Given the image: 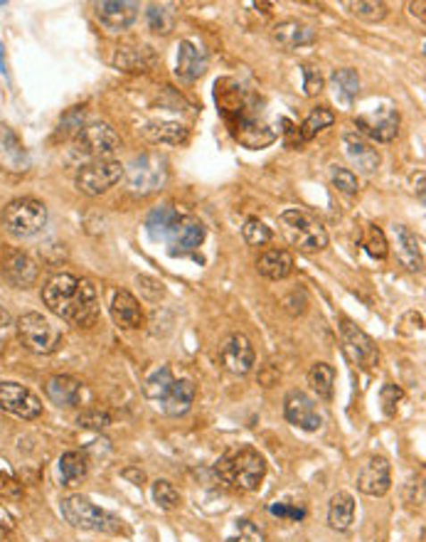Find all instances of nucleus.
Returning a JSON list of instances; mask_svg holds the SVG:
<instances>
[{
  "label": "nucleus",
  "mask_w": 426,
  "mask_h": 542,
  "mask_svg": "<svg viewBox=\"0 0 426 542\" xmlns=\"http://www.w3.org/2000/svg\"><path fill=\"white\" fill-rule=\"evenodd\" d=\"M227 542H266V535L256 522L249 518H239L234 522V532L227 538Z\"/></svg>",
  "instance_id": "obj_41"
},
{
  "label": "nucleus",
  "mask_w": 426,
  "mask_h": 542,
  "mask_svg": "<svg viewBox=\"0 0 426 542\" xmlns=\"http://www.w3.org/2000/svg\"><path fill=\"white\" fill-rule=\"evenodd\" d=\"M42 301L54 316L71 326H92L99 316V294L89 279L74 274H52L42 287Z\"/></svg>",
  "instance_id": "obj_1"
},
{
  "label": "nucleus",
  "mask_w": 426,
  "mask_h": 542,
  "mask_svg": "<svg viewBox=\"0 0 426 542\" xmlns=\"http://www.w3.org/2000/svg\"><path fill=\"white\" fill-rule=\"evenodd\" d=\"M138 11H141V5L133 3V0H104V3H96V18L106 30L112 32L129 30L138 18Z\"/></svg>",
  "instance_id": "obj_19"
},
{
  "label": "nucleus",
  "mask_w": 426,
  "mask_h": 542,
  "mask_svg": "<svg viewBox=\"0 0 426 542\" xmlns=\"http://www.w3.org/2000/svg\"><path fill=\"white\" fill-rule=\"evenodd\" d=\"M0 165L11 173H25L30 168V155L18 133L8 126H0Z\"/></svg>",
  "instance_id": "obj_22"
},
{
  "label": "nucleus",
  "mask_w": 426,
  "mask_h": 542,
  "mask_svg": "<svg viewBox=\"0 0 426 542\" xmlns=\"http://www.w3.org/2000/svg\"><path fill=\"white\" fill-rule=\"evenodd\" d=\"M242 237L246 245L262 246L266 245V242H271L274 232H271V227H266V222H262L259 217H249L242 227Z\"/></svg>",
  "instance_id": "obj_40"
},
{
  "label": "nucleus",
  "mask_w": 426,
  "mask_h": 542,
  "mask_svg": "<svg viewBox=\"0 0 426 542\" xmlns=\"http://www.w3.org/2000/svg\"><path fill=\"white\" fill-rule=\"evenodd\" d=\"M304 92L305 96H315L323 92V74L311 64H304Z\"/></svg>",
  "instance_id": "obj_48"
},
{
  "label": "nucleus",
  "mask_w": 426,
  "mask_h": 542,
  "mask_svg": "<svg viewBox=\"0 0 426 542\" xmlns=\"http://www.w3.org/2000/svg\"><path fill=\"white\" fill-rule=\"evenodd\" d=\"M279 225H281V232L288 239V245L304 254H315L328 246V232H325L323 222L305 210H284L279 215Z\"/></svg>",
  "instance_id": "obj_5"
},
{
  "label": "nucleus",
  "mask_w": 426,
  "mask_h": 542,
  "mask_svg": "<svg viewBox=\"0 0 426 542\" xmlns=\"http://www.w3.org/2000/svg\"><path fill=\"white\" fill-rule=\"evenodd\" d=\"M363 246L367 249V254L375 256V259H385V256L389 254V245H387L385 232H382L377 225H367Z\"/></svg>",
  "instance_id": "obj_42"
},
{
  "label": "nucleus",
  "mask_w": 426,
  "mask_h": 542,
  "mask_svg": "<svg viewBox=\"0 0 426 542\" xmlns=\"http://www.w3.org/2000/svg\"><path fill=\"white\" fill-rule=\"evenodd\" d=\"M0 410L30 421L42 414V402L30 388L21 382H0Z\"/></svg>",
  "instance_id": "obj_13"
},
{
  "label": "nucleus",
  "mask_w": 426,
  "mask_h": 542,
  "mask_svg": "<svg viewBox=\"0 0 426 542\" xmlns=\"http://www.w3.org/2000/svg\"><path fill=\"white\" fill-rule=\"evenodd\" d=\"M60 511L62 518L70 522L71 528H79V530L104 532V535H119L123 530L121 518H116L109 511H102L99 505H94L84 496H67V498H62Z\"/></svg>",
  "instance_id": "obj_6"
},
{
  "label": "nucleus",
  "mask_w": 426,
  "mask_h": 542,
  "mask_svg": "<svg viewBox=\"0 0 426 542\" xmlns=\"http://www.w3.org/2000/svg\"><path fill=\"white\" fill-rule=\"evenodd\" d=\"M143 395L151 399L153 404L168 414V417H183L190 412L197 395V385L190 378H175L171 365L153 370L151 375L146 378L143 385Z\"/></svg>",
  "instance_id": "obj_3"
},
{
  "label": "nucleus",
  "mask_w": 426,
  "mask_h": 542,
  "mask_svg": "<svg viewBox=\"0 0 426 542\" xmlns=\"http://www.w3.org/2000/svg\"><path fill=\"white\" fill-rule=\"evenodd\" d=\"M119 146H121L119 133L113 131L112 123L106 121L84 123V129L74 136V151L79 155H87V158H94V161H104Z\"/></svg>",
  "instance_id": "obj_12"
},
{
  "label": "nucleus",
  "mask_w": 426,
  "mask_h": 542,
  "mask_svg": "<svg viewBox=\"0 0 426 542\" xmlns=\"http://www.w3.org/2000/svg\"><path fill=\"white\" fill-rule=\"evenodd\" d=\"M330 87H333L335 99H340L343 104H353V99L360 94V74L350 67L335 70L330 74Z\"/></svg>",
  "instance_id": "obj_35"
},
{
  "label": "nucleus",
  "mask_w": 426,
  "mask_h": 542,
  "mask_svg": "<svg viewBox=\"0 0 426 542\" xmlns=\"http://www.w3.org/2000/svg\"><path fill=\"white\" fill-rule=\"evenodd\" d=\"M392 486V466L385 456H370V459L363 463V469L357 473V488L365 493V496H372V498H380L385 496Z\"/></svg>",
  "instance_id": "obj_17"
},
{
  "label": "nucleus",
  "mask_w": 426,
  "mask_h": 542,
  "mask_svg": "<svg viewBox=\"0 0 426 542\" xmlns=\"http://www.w3.org/2000/svg\"><path fill=\"white\" fill-rule=\"evenodd\" d=\"M380 399H382V412L387 417H395L397 410H399V402L405 399V389L395 385V382H385V388L380 392Z\"/></svg>",
  "instance_id": "obj_44"
},
{
  "label": "nucleus",
  "mask_w": 426,
  "mask_h": 542,
  "mask_svg": "<svg viewBox=\"0 0 426 542\" xmlns=\"http://www.w3.org/2000/svg\"><path fill=\"white\" fill-rule=\"evenodd\" d=\"M214 473L239 491H256L266 479V461L252 446H242L237 451H227L222 459L214 463Z\"/></svg>",
  "instance_id": "obj_4"
},
{
  "label": "nucleus",
  "mask_w": 426,
  "mask_h": 542,
  "mask_svg": "<svg viewBox=\"0 0 426 542\" xmlns=\"http://www.w3.org/2000/svg\"><path fill=\"white\" fill-rule=\"evenodd\" d=\"M3 229L15 239H28L42 232V227L47 225V207L35 197H18L3 207L0 215Z\"/></svg>",
  "instance_id": "obj_7"
},
{
  "label": "nucleus",
  "mask_w": 426,
  "mask_h": 542,
  "mask_svg": "<svg viewBox=\"0 0 426 542\" xmlns=\"http://www.w3.org/2000/svg\"><path fill=\"white\" fill-rule=\"evenodd\" d=\"M424 171H419V173L412 178V185H414V193L416 197H419V203H424Z\"/></svg>",
  "instance_id": "obj_49"
},
{
  "label": "nucleus",
  "mask_w": 426,
  "mask_h": 542,
  "mask_svg": "<svg viewBox=\"0 0 426 542\" xmlns=\"http://www.w3.org/2000/svg\"><path fill=\"white\" fill-rule=\"evenodd\" d=\"M84 129V109H71V112H67L64 116H62L60 121V136L62 138H70V136H77V133Z\"/></svg>",
  "instance_id": "obj_46"
},
{
  "label": "nucleus",
  "mask_w": 426,
  "mask_h": 542,
  "mask_svg": "<svg viewBox=\"0 0 426 542\" xmlns=\"http://www.w3.org/2000/svg\"><path fill=\"white\" fill-rule=\"evenodd\" d=\"M77 424L81 429H106L112 424V414L104 410H87L77 417Z\"/></svg>",
  "instance_id": "obj_45"
},
{
  "label": "nucleus",
  "mask_w": 426,
  "mask_h": 542,
  "mask_svg": "<svg viewBox=\"0 0 426 542\" xmlns=\"http://www.w3.org/2000/svg\"><path fill=\"white\" fill-rule=\"evenodd\" d=\"M343 146H346V154L347 158H350V163L355 165L360 173H375L380 163H382L380 151L367 141L365 136H360V133H346V136H343Z\"/></svg>",
  "instance_id": "obj_21"
},
{
  "label": "nucleus",
  "mask_w": 426,
  "mask_h": 542,
  "mask_svg": "<svg viewBox=\"0 0 426 542\" xmlns=\"http://www.w3.org/2000/svg\"><path fill=\"white\" fill-rule=\"evenodd\" d=\"M45 395H47L52 404L70 410V407L81 404L84 388H81L79 379L71 378V375H52V378L45 382Z\"/></svg>",
  "instance_id": "obj_25"
},
{
  "label": "nucleus",
  "mask_w": 426,
  "mask_h": 542,
  "mask_svg": "<svg viewBox=\"0 0 426 542\" xmlns=\"http://www.w3.org/2000/svg\"><path fill=\"white\" fill-rule=\"evenodd\" d=\"M143 136H146L151 144L178 146L188 141V129L178 121H151L143 129Z\"/></svg>",
  "instance_id": "obj_32"
},
{
  "label": "nucleus",
  "mask_w": 426,
  "mask_h": 542,
  "mask_svg": "<svg viewBox=\"0 0 426 542\" xmlns=\"http://www.w3.org/2000/svg\"><path fill=\"white\" fill-rule=\"evenodd\" d=\"M207 64H210V57H207V50L203 45H197L195 40H183L178 45V70H175V74L183 82L200 79L207 72Z\"/></svg>",
  "instance_id": "obj_20"
},
{
  "label": "nucleus",
  "mask_w": 426,
  "mask_h": 542,
  "mask_svg": "<svg viewBox=\"0 0 426 542\" xmlns=\"http://www.w3.org/2000/svg\"><path fill=\"white\" fill-rule=\"evenodd\" d=\"M395 237H397V256H399V262H402L409 271L422 274V271H424V252H422L419 237L405 225L395 227Z\"/></svg>",
  "instance_id": "obj_27"
},
{
  "label": "nucleus",
  "mask_w": 426,
  "mask_h": 542,
  "mask_svg": "<svg viewBox=\"0 0 426 542\" xmlns=\"http://www.w3.org/2000/svg\"><path fill=\"white\" fill-rule=\"evenodd\" d=\"M126 188L133 195H153L168 180V161L161 154H141L131 163L123 165Z\"/></svg>",
  "instance_id": "obj_8"
},
{
  "label": "nucleus",
  "mask_w": 426,
  "mask_h": 542,
  "mask_svg": "<svg viewBox=\"0 0 426 542\" xmlns=\"http://www.w3.org/2000/svg\"><path fill=\"white\" fill-rule=\"evenodd\" d=\"M153 501H155V505H158L161 511L171 513L175 511V508H180L183 498H180V491L175 488V483L158 479V481L153 483Z\"/></svg>",
  "instance_id": "obj_39"
},
{
  "label": "nucleus",
  "mask_w": 426,
  "mask_h": 542,
  "mask_svg": "<svg viewBox=\"0 0 426 542\" xmlns=\"http://www.w3.org/2000/svg\"><path fill=\"white\" fill-rule=\"evenodd\" d=\"M330 183H333V188H338L340 193L346 195H357V190H360L357 175L353 173L350 168H340V165H333V168H330Z\"/></svg>",
  "instance_id": "obj_43"
},
{
  "label": "nucleus",
  "mask_w": 426,
  "mask_h": 542,
  "mask_svg": "<svg viewBox=\"0 0 426 542\" xmlns=\"http://www.w3.org/2000/svg\"><path fill=\"white\" fill-rule=\"evenodd\" d=\"M409 8V13L414 15V18H419V22H424L426 21V15H424V8H426V3L424 0H419V3H409L406 5Z\"/></svg>",
  "instance_id": "obj_50"
},
{
  "label": "nucleus",
  "mask_w": 426,
  "mask_h": 542,
  "mask_svg": "<svg viewBox=\"0 0 426 542\" xmlns=\"http://www.w3.org/2000/svg\"><path fill=\"white\" fill-rule=\"evenodd\" d=\"M335 121V113L328 109V106H318L313 112L308 113V119H305L298 129H296V136L288 141V146H301L305 141H311L315 138L318 133L325 131L328 126H333Z\"/></svg>",
  "instance_id": "obj_31"
},
{
  "label": "nucleus",
  "mask_w": 426,
  "mask_h": 542,
  "mask_svg": "<svg viewBox=\"0 0 426 542\" xmlns=\"http://www.w3.org/2000/svg\"><path fill=\"white\" fill-rule=\"evenodd\" d=\"M178 222H180V213H178L175 207L163 205L155 207L151 215H148L146 229H148V235H151L153 239H168Z\"/></svg>",
  "instance_id": "obj_34"
},
{
  "label": "nucleus",
  "mask_w": 426,
  "mask_h": 542,
  "mask_svg": "<svg viewBox=\"0 0 426 542\" xmlns=\"http://www.w3.org/2000/svg\"><path fill=\"white\" fill-rule=\"evenodd\" d=\"M155 62L151 47L138 45V47H121L113 57V67H119L123 72H148Z\"/></svg>",
  "instance_id": "obj_30"
},
{
  "label": "nucleus",
  "mask_w": 426,
  "mask_h": 542,
  "mask_svg": "<svg viewBox=\"0 0 426 542\" xmlns=\"http://www.w3.org/2000/svg\"><path fill=\"white\" fill-rule=\"evenodd\" d=\"M18 338H21L22 348L30 350L35 355H52L64 346L62 330L42 313H25L18 318Z\"/></svg>",
  "instance_id": "obj_9"
},
{
  "label": "nucleus",
  "mask_w": 426,
  "mask_h": 542,
  "mask_svg": "<svg viewBox=\"0 0 426 542\" xmlns=\"http://www.w3.org/2000/svg\"><path fill=\"white\" fill-rule=\"evenodd\" d=\"M271 38H274V42L281 50L294 52L298 47H305V45H313L318 35H315L311 25H305L301 21H281L274 25Z\"/></svg>",
  "instance_id": "obj_23"
},
{
  "label": "nucleus",
  "mask_w": 426,
  "mask_h": 542,
  "mask_svg": "<svg viewBox=\"0 0 426 542\" xmlns=\"http://www.w3.org/2000/svg\"><path fill=\"white\" fill-rule=\"evenodd\" d=\"M123 178V165L112 158H104V161H92V163L81 165L77 171V190L89 197H99V195L109 193L113 185L121 183Z\"/></svg>",
  "instance_id": "obj_11"
},
{
  "label": "nucleus",
  "mask_w": 426,
  "mask_h": 542,
  "mask_svg": "<svg viewBox=\"0 0 426 542\" xmlns=\"http://www.w3.org/2000/svg\"><path fill=\"white\" fill-rule=\"evenodd\" d=\"M284 414L288 424H294L304 431H318L323 427V414L318 412L315 402L301 389L288 392L284 399Z\"/></svg>",
  "instance_id": "obj_16"
},
{
  "label": "nucleus",
  "mask_w": 426,
  "mask_h": 542,
  "mask_svg": "<svg viewBox=\"0 0 426 542\" xmlns=\"http://www.w3.org/2000/svg\"><path fill=\"white\" fill-rule=\"evenodd\" d=\"M205 225L195 217H180V222L175 225V229L168 237L171 242V254H190L197 246L205 242Z\"/></svg>",
  "instance_id": "obj_24"
},
{
  "label": "nucleus",
  "mask_w": 426,
  "mask_h": 542,
  "mask_svg": "<svg viewBox=\"0 0 426 542\" xmlns=\"http://www.w3.org/2000/svg\"><path fill=\"white\" fill-rule=\"evenodd\" d=\"M8 323H11V316H8V313H5V308L0 306V328L8 326Z\"/></svg>",
  "instance_id": "obj_52"
},
{
  "label": "nucleus",
  "mask_w": 426,
  "mask_h": 542,
  "mask_svg": "<svg viewBox=\"0 0 426 542\" xmlns=\"http://www.w3.org/2000/svg\"><path fill=\"white\" fill-rule=\"evenodd\" d=\"M220 363L227 372L232 375H249L256 363V353L249 338L244 333H232L230 338H224V343L220 346Z\"/></svg>",
  "instance_id": "obj_15"
},
{
  "label": "nucleus",
  "mask_w": 426,
  "mask_h": 542,
  "mask_svg": "<svg viewBox=\"0 0 426 542\" xmlns=\"http://www.w3.org/2000/svg\"><path fill=\"white\" fill-rule=\"evenodd\" d=\"M308 385L321 399H333L335 389V368L328 363H315L313 368L308 370Z\"/></svg>",
  "instance_id": "obj_36"
},
{
  "label": "nucleus",
  "mask_w": 426,
  "mask_h": 542,
  "mask_svg": "<svg viewBox=\"0 0 426 542\" xmlns=\"http://www.w3.org/2000/svg\"><path fill=\"white\" fill-rule=\"evenodd\" d=\"M269 513L276 515V518H286V521H296V522L305 518L304 505H288V503H271V505H269Z\"/></svg>",
  "instance_id": "obj_47"
},
{
  "label": "nucleus",
  "mask_w": 426,
  "mask_h": 542,
  "mask_svg": "<svg viewBox=\"0 0 426 542\" xmlns=\"http://www.w3.org/2000/svg\"><path fill=\"white\" fill-rule=\"evenodd\" d=\"M340 340H343V353L347 360L357 365L360 370H372L380 368V348L372 338L367 336L363 328H357L353 321L340 318Z\"/></svg>",
  "instance_id": "obj_10"
},
{
  "label": "nucleus",
  "mask_w": 426,
  "mask_h": 542,
  "mask_svg": "<svg viewBox=\"0 0 426 542\" xmlns=\"http://www.w3.org/2000/svg\"><path fill=\"white\" fill-rule=\"evenodd\" d=\"M259 274L271 281H284L294 274V256L286 249H269L256 259Z\"/></svg>",
  "instance_id": "obj_28"
},
{
  "label": "nucleus",
  "mask_w": 426,
  "mask_h": 542,
  "mask_svg": "<svg viewBox=\"0 0 426 542\" xmlns=\"http://www.w3.org/2000/svg\"><path fill=\"white\" fill-rule=\"evenodd\" d=\"M355 522V498L346 491H338L328 505V525L335 532H347Z\"/></svg>",
  "instance_id": "obj_29"
},
{
  "label": "nucleus",
  "mask_w": 426,
  "mask_h": 542,
  "mask_svg": "<svg viewBox=\"0 0 426 542\" xmlns=\"http://www.w3.org/2000/svg\"><path fill=\"white\" fill-rule=\"evenodd\" d=\"M123 479H131L136 486H143V481H146V473L138 469H126L123 471Z\"/></svg>",
  "instance_id": "obj_51"
},
{
  "label": "nucleus",
  "mask_w": 426,
  "mask_h": 542,
  "mask_svg": "<svg viewBox=\"0 0 426 542\" xmlns=\"http://www.w3.org/2000/svg\"><path fill=\"white\" fill-rule=\"evenodd\" d=\"M89 473V459L81 451H64L60 459V481L62 486H77Z\"/></svg>",
  "instance_id": "obj_33"
},
{
  "label": "nucleus",
  "mask_w": 426,
  "mask_h": 542,
  "mask_svg": "<svg viewBox=\"0 0 426 542\" xmlns=\"http://www.w3.org/2000/svg\"><path fill=\"white\" fill-rule=\"evenodd\" d=\"M112 316L126 330H136L146 323V313L138 298L131 291H116L112 301Z\"/></svg>",
  "instance_id": "obj_26"
},
{
  "label": "nucleus",
  "mask_w": 426,
  "mask_h": 542,
  "mask_svg": "<svg viewBox=\"0 0 426 542\" xmlns=\"http://www.w3.org/2000/svg\"><path fill=\"white\" fill-rule=\"evenodd\" d=\"M0 277L13 288H30L38 281V264L21 249L3 246L0 249Z\"/></svg>",
  "instance_id": "obj_14"
},
{
  "label": "nucleus",
  "mask_w": 426,
  "mask_h": 542,
  "mask_svg": "<svg viewBox=\"0 0 426 542\" xmlns=\"http://www.w3.org/2000/svg\"><path fill=\"white\" fill-rule=\"evenodd\" d=\"M355 123L365 136L375 138L380 144H389V141H395L397 131H399V113L385 106V109H377V112L360 113Z\"/></svg>",
  "instance_id": "obj_18"
},
{
  "label": "nucleus",
  "mask_w": 426,
  "mask_h": 542,
  "mask_svg": "<svg viewBox=\"0 0 426 542\" xmlns=\"http://www.w3.org/2000/svg\"><path fill=\"white\" fill-rule=\"evenodd\" d=\"M232 87L234 89L227 92L222 84L217 82V104H220L224 121L239 144H244L246 148H264L274 141L276 133L256 116L252 96L244 94L234 82Z\"/></svg>",
  "instance_id": "obj_2"
},
{
  "label": "nucleus",
  "mask_w": 426,
  "mask_h": 542,
  "mask_svg": "<svg viewBox=\"0 0 426 542\" xmlns=\"http://www.w3.org/2000/svg\"><path fill=\"white\" fill-rule=\"evenodd\" d=\"M346 8L355 18L365 22H380L387 18V3H380V0H350L346 3Z\"/></svg>",
  "instance_id": "obj_38"
},
{
  "label": "nucleus",
  "mask_w": 426,
  "mask_h": 542,
  "mask_svg": "<svg viewBox=\"0 0 426 542\" xmlns=\"http://www.w3.org/2000/svg\"><path fill=\"white\" fill-rule=\"evenodd\" d=\"M146 22L153 32L158 35H171L175 30V22H178V15H175L173 5H165V3H153L146 11Z\"/></svg>",
  "instance_id": "obj_37"
}]
</instances>
